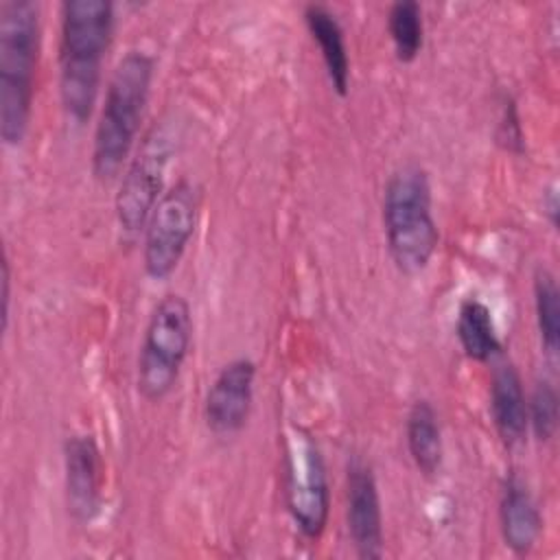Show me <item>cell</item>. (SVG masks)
Segmentation results:
<instances>
[{
	"label": "cell",
	"mask_w": 560,
	"mask_h": 560,
	"mask_svg": "<svg viewBox=\"0 0 560 560\" xmlns=\"http://www.w3.org/2000/svg\"><path fill=\"white\" fill-rule=\"evenodd\" d=\"M534 313L538 337L549 357L560 348V289L549 269L538 267L534 273Z\"/></svg>",
	"instance_id": "ac0fdd59"
},
{
	"label": "cell",
	"mask_w": 560,
	"mask_h": 560,
	"mask_svg": "<svg viewBox=\"0 0 560 560\" xmlns=\"http://www.w3.org/2000/svg\"><path fill=\"white\" fill-rule=\"evenodd\" d=\"M346 521L352 547L363 560L383 556V510L374 470L361 457H352L346 470Z\"/></svg>",
	"instance_id": "30bf717a"
},
{
	"label": "cell",
	"mask_w": 560,
	"mask_h": 560,
	"mask_svg": "<svg viewBox=\"0 0 560 560\" xmlns=\"http://www.w3.org/2000/svg\"><path fill=\"white\" fill-rule=\"evenodd\" d=\"M63 483L68 512L77 523H90L98 514L103 497L101 451L90 433H77L66 440Z\"/></svg>",
	"instance_id": "8fae6325"
},
{
	"label": "cell",
	"mask_w": 560,
	"mask_h": 560,
	"mask_svg": "<svg viewBox=\"0 0 560 560\" xmlns=\"http://www.w3.org/2000/svg\"><path fill=\"white\" fill-rule=\"evenodd\" d=\"M153 72V57L140 48L127 50L112 70L94 127L90 155L92 175L98 182H109L125 171L149 103Z\"/></svg>",
	"instance_id": "7a4b0ae2"
},
{
	"label": "cell",
	"mask_w": 560,
	"mask_h": 560,
	"mask_svg": "<svg viewBox=\"0 0 560 560\" xmlns=\"http://www.w3.org/2000/svg\"><path fill=\"white\" fill-rule=\"evenodd\" d=\"M173 158V138L164 125H153L131 153L116 192V223L125 241H136L151 210L162 197L164 177Z\"/></svg>",
	"instance_id": "ba28073f"
},
{
	"label": "cell",
	"mask_w": 560,
	"mask_h": 560,
	"mask_svg": "<svg viewBox=\"0 0 560 560\" xmlns=\"http://www.w3.org/2000/svg\"><path fill=\"white\" fill-rule=\"evenodd\" d=\"M542 206H545V212L549 217V223L556 228L558 225V195H556V188L547 190V199L542 201Z\"/></svg>",
	"instance_id": "7402d4cb"
},
{
	"label": "cell",
	"mask_w": 560,
	"mask_h": 560,
	"mask_svg": "<svg viewBox=\"0 0 560 560\" xmlns=\"http://www.w3.org/2000/svg\"><path fill=\"white\" fill-rule=\"evenodd\" d=\"M201 212V188L190 179L168 186L142 232V267L151 280H166L182 262Z\"/></svg>",
	"instance_id": "52a82bcc"
},
{
	"label": "cell",
	"mask_w": 560,
	"mask_h": 560,
	"mask_svg": "<svg viewBox=\"0 0 560 560\" xmlns=\"http://www.w3.org/2000/svg\"><path fill=\"white\" fill-rule=\"evenodd\" d=\"M387 33L394 44L396 59L411 63L424 44L422 7L413 0H398L387 9Z\"/></svg>",
	"instance_id": "e0dca14e"
},
{
	"label": "cell",
	"mask_w": 560,
	"mask_h": 560,
	"mask_svg": "<svg viewBox=\"0 0 560 560\" xmlns=\"http://www.w3.org/2000/svg\"><path fill=\"white\" fill-rule=\"evenodd\" d=\"M254 383L256 363L247 357L232 359L217 372L203 398V420L214 435L230 438L247 424L254 405Z\"/></svg>",
	"instance_id": "9c48e42d"
},
{
	"label": "cell",
	"mask_w": 560,
	"mask_h": 560,
	"mask_svg": "<svg viewBox=\"0 0 560 560\" xmlns=\"http://www.w3.org/2000/svg\"><path fill=\"white\" fill-rule=\"evenodd\" d=\"M405 440L416 468L424 477H433L442 466L444 444L438 411L429 400H416L407 411Z\"/></svg>",
	"instance_id": "9a60e30c"
},
{
	"label": "cell",
	"mask_w": 560,
	"mask_h": 560,
	"mask_svg": "<svg viewBox=\"0 0 560 560\" xmlns=\"http://www.w3.org/2000/svg\"><path fill=\"white\" fill-rule=\"evenodd\" d=\"M0 284H2V328L7 330V326H9V302H11V267H9L7 254L2 258Z\"/></svg>",
	"instance_id": "44dd1931"
},
{
	"label": "cell",
	"mask_w": 560,
	"mask_h": 560,
	"mask_svg": "<svg viewBox=\"0 0 560 560\" xmlns=\"http://www.w3.org/2000/svg\"><path fill=\"white\" fill-rule=\"evenodd\" d=\"M455 335L464 354L477 363H488L503 350L492 311L477 298H466L459 304Z\"/></svg>",
	"instance_id": "2e32d148"
},
{
	"label": "cell",
	"mask_w": 560,
	"mask_h": 560,
	"mask_svg": "<svg viewBox=\"0 0 560 560\" xmlns=\"http://www.w3.org/2000/svg\"><path fill=\"white\" fill-rule=\"evenodd\" d=\"M490 416L499 440L514 448L527 435V396L521 374L512 361L494 368L490 378Z\"/></svg>",
	"instance_id": "4fadbf2b"
},
{
	"label": "cell",
	"mask_w": 560,
	"mask_h": 560,
	"mask_svg": "<svg viewBox=\"0 0 560 560\" xmlns=\"http://www.w3.org/2000/svg\"><path fill=\"white\" fill-rule=\"evenodd\" d=\"M381 210L392 262L405 276L422 273L440 243L429 173L420 164L398 166L383 188Z\"/></svg>",
	"instance_id": "277c9868"
},
{
	"label": "cell",
	"mask_w": 560,
	"mask_h": 560,
	"mask_svg": "<svg viewBox=\"0 0 560 560\" xmlns=\"http://www.w3.org/2000/svg\"><path fill=\"white\" fill-rule=\"evenodd\" d=\"M42 44L39 4L4 0L0 4V138L18 147L26 138Z\"/></svg>",
	"instance_id": "3957f363"
},
{
	"label": "cell",
	"mask_w": 560,
	"mask_h": 560,
	"mask_svg": "<svg viewBox=\"0 0 560 560\" xmlns=\"http://www.w3.org/2000/svg\"><path fill=\"white\" fill-rule=\"evenodd\" d=\"M304 24L308 35L319 48L332 90L339 96H346L350 88V57H348L343 28L337 15L319 2H311L304 7Z\"/></svg>",
	"instance_id": "5bb4252c"
},
{
	"label": "cell",
	"mask_w": 560,
	"mask_h": 560,
	"mask_svg": "<svg viewBox=\"0 0 560 560\" xmlns=\"http://www.w3.org/2000/svg\"><path fill=\"white\" fill-rule=\"evenodd\" d=\"M527 431L549 442L558 431V392L549 378H538L527 398Z\"/></svg>",
	"instance_id": "d6986e66"
},
{
	"label": "cell",
	"mask_w": 560,
	"mask_h": 560,
	"mask_svg": "<svg viewBox=\"0 0 560 560\" xmlns=\"http://www.w3.org/2000/svg\"><path fill=\"white\" fill-rule=\"evenodd\" d=\"M499 523L503 542L512 553L525 556L536 547L542 532V516L532 490L516 472H510L503 479L499 497Z\"/></svg>",
	"instance_id": "7c38bea8"
},
{
	"label": "cell",
	"mask_w": 560,
	"mask_h": 560,
	"mask_svg": "<svg viewBox=\"0 0 560 560\" xmlns=\"http://www.w3.org/2000/svg\"><path fill=\"white\" fill-rule=\"evenodd\" d=\"M114 24V4L107 0H66L61 4L59 98L74 125H85L96 107Z\"/></svg>",
	"instance_id": "6da1fadb"
},
{
	"label": "cell",
	"mask_w": 560,
	"mask_h": 560,
	"mask_svg": "<svg viewBox=\"0 0 560 560\" xmlns=\"http://www.w3.org/2000/svg\"><path fill=\"white\" fill-rule=\"evenodd\" d=\"M192 343V313L182 293H166L153 306L136 361V387L149 402L164 400L177 385Z\"/></svg>",
	"instance_id": "5b68a950"
},
{
	"label": "cell",
	"mask_w": 560,
	"mask_h": 560,
	"mask_svg": "<svg viewBox=\"0 0 560 560\" xmlns=\"http://www.w3.org/2000/svg\"><path fill=\"white\" fill-rule=\"evenodd\" d=\"M282 488L298 532L319 540L330 516V483L317 440L300 424H289L282 433Z\"/></svg>",
	"instance_id": "8992f818"
},
{
	"label": "cell",
	"mask_w": 560,
	"mask_h": 560,
	"mask_svg": "<svg viewBox=\"0 0 560 560\" xmlns=\"http://www.w3.org/2000/svg\"><path fill=\"white\" fill-rule=\"evenodd\" d=\"M497 140L512 153H521L523 151V127H521V118H518V109L516 103L512 98H505L503 107H501V118H499V127H497Z\"/></svg>",
	"instance_id": "ffe728a7"
}]
</instances>
